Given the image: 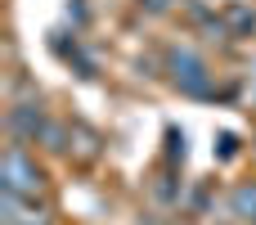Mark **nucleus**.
I'll return each mask as SVG.
<instances>
[{
  "mask_svg": "<svg viewBox=\"0 0 256 225\" xmlns=\"http://www.w3.org/2000/svg\"><path fill=\"white\" fill-rule=\"evenodd\" d=\"M230 23H234V32L243 36V32H252V27H256V14H252V9H243V5H234V9H230Z\"/></svg>",
  "mask_w": 256,
  "mask_h": 225,
  "instance_id": "20e7f679",
  "label": "nucleus"
},
{
  "mask_svg": "<svg viewBox=\"0 0 256 225\" xmlns=\"http://www.w3.org/2000/svg\"><path fill=\"white\" fill-rule=\"evenodd\" d=\"M238 149H234V135H220V158H234Z\"/></svg>",
  "mask_w": 256,
  "mask_h": 225,
  "instance_id": "39448f33",
  "label": "nucleus"
},
{
  "mask_svg": "<svg viewBox=\"0 0 256 225\" xmlns=\"http://www.w3.org/2000/svg\"><path fill=\"white\" fill-rule=\"evenodd\" d=\"M9 131H14V140H45L50 122H45L40 104H14L9 108Z\"/></svg>",
  "mask_w": 256,
  "mask_h": 225,
  "instance_id": "7ed1b4c3",
  "label": "nucleus"
},
{
  "mask_svg": "<svg viewBox=\"0 0 256 225\" xmlns=\"http://www.w3.org/2000/svg\"><path fill=\"white\" fill-rule=\"evenodd\" d=\"M40 189H45V171L22 153V140H14L4 153V194H22V198L32 194L36 198Z\"/></svg>",
  "mask_w": 256,
  "mask_h": 225,
  "instance_id": "f257e3e1",
  "label": "nucleus"
},
{
  "mask_svg": "<svg viewBox=\"0 0 256 225\" xmlns=\"http://www.w3.org/2000/svg\"><path fill=\"white\" fill-rule=\"evenodd\" d=\"M171 68H176V86L184 90V95H212V77H207V68H202V59L198 54H189V50H176L171 54Z\"/></svg>",
  "mask_w": 256,
  "mask_h": 225,
  "instance_id": "f03ea898",
  "label": "nucleus"
}]
</instances>
